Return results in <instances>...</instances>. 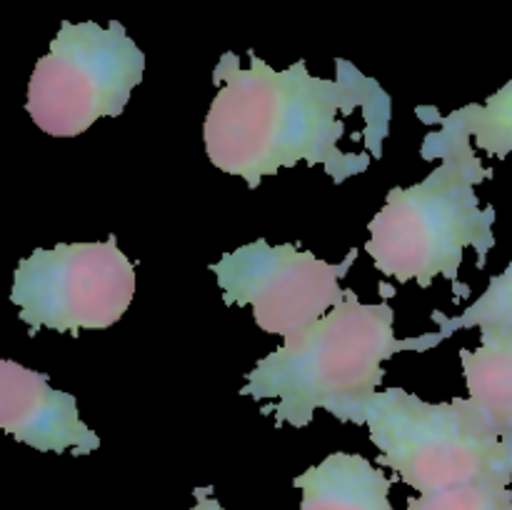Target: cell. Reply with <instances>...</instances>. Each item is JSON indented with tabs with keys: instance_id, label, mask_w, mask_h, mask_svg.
<instances>
[{
	"instance_id": "6da1fadb",
	"label": "cell",
	"mask_w": 512,
	"mask_h": 510,
	"mask_svg": "<svg viewBox=\"0 0 512 510\" xmlns=\"http://www.w3.org/2000/svg\"><path fill=\"white\" fill-rule=\"evenodd\" d=\"M248 68L235 53L220 55L213 68L218 85L203 125L210 163L228 175H240L258 188L265 175L298 163L323 165L333 183H345L368 170V153H345V120L355 110L390 130V95L378 80L353 63L335 58L338 78L310 75L305 60L273 70L255 50Z\"/></svg>"
},
{
	"instance_id": "7a4b0ae2",
	"label": "cell",
	"mask_w": 512,
	"mask_h": 510,
	"mask_svg": "<svg viewBox=\"0 0 512 510\" xmlns=\"http://www.w3.org/2000/svg\"><path fill=\"white\" fill-rule=\"evenodd\" d=\"M415 113L423 123L440 125L420 150L425 160L440 158V165L410 188H390L383 210L368 223L365 253L378 273L395 283L415 280L430 288L443 275L468 295V288L458 285L465 248H475L478 268H485L495 248V208L480 205L475 193L478 183L493 178V170L480 163L473 138L433 105H418Z\"/></svg>"
},
{
	"instance_id": "3957f363",
	"label": "cell",
	"mask_w": 512,
	"mask_h": 510,
	"mask_svg": "<svg viewBox=\"0 0 512 510\" xmlns=\"http://www.w3.org/2000/svg\"><path fill=\"white\" fill-rule=\"evenodd\" d=\"M438 343H443L440 333L400 340L388 300L360 303L358 293L348 288L343 303L318 323L260 358L240 395L265 400L263 413H275L278 425L305 428L318 410L353 423L360 405L378 393L385 360L403 350L425 353Z\"/></svg>"
},
{
	"instance_id": "277c9868",
	"label": "cell",
	"mask_w": 512,
	"mask_h": 510,
	"mask_svg": "<svg viewBox=\"0 0 512 510\" xmlns=\"http://www.w3.org/2000/svg\"><path fill=\"white\" fill-rule=\"evenodd\" d=\"M353 423L368 425L380 465L420 495L478 480H510L512 450L490 433L468 400L425 403L403 388L370 395Z\"/></svg>"
},
{
	"instance_id": "5b68a950",
	"label": "cell",
	"mask_w": 512,
	"mask_h": 510,
	"mask_svg": "<svg viewBox=\"0 0 512 510\" xmlns=\"http://www.w3.org/2000/svg\"><path fill=\"white\" fill-rule=\"evenodd\" d=\"M145 53L120 20L60 23L50 53L35 63L25 110L43 133L75 138L95 120L120 118L143 83Z\"/></svg>"
},
{
	"instance_id": "8992f818",
	"label": "cell",
	"mask_w": 512,
	"mask_h": 510,
	"mask_svg": "<svg viewBox=\"0 0 512 510\" xmlns=\"http://www.w3.org/2000/svg\"><path fill=\"white\" fill-rule=\"evenodd\" d=\"M135 295V268L118 238L103 243H60L38 248L15 265L10 300L30 328L58 330L78 338L80 330L118 323Z\"/></svg>"
},
{
	"instance_id": "52a82bcc",
	"label": "cell",
	"mask_w": 512,
	"mask_h": 510,
	"mask_svg": "<svg viewBox=\"0 0 512 510\" xmlns=\"http://www.w3.org/2000/svg\"><path fill=\"white\" fill-rule=\"evenodd\" d=\"M358 258L350 248L343 263H325L293 243L253 240L225 253L210 270L218 278L225 305H250L255 325L265 333L295 338L345 300L340 280Z\"/></svg>"
},
{
	"instance_id": "ba28073f",
	"label": "cell",
	"mask_w": 512,
	"mask_h": 510,
	"mask_svg": "<svg viewBox=\"0 0 512 510\" xmlns=\"http://www.w3.org/2000/svg\"><path fill=\"white\" fill-rule=\"evenodd\" d=\"M0 428L40 453L88 455L100 438L80 420L78 400L50 388L48 375L0 360Z\"/></svg>"
},
{
	"instance_id": "9c48e42d",
	"label": "cell",
	"mask_w": 512,
	"mask_h": 510,
	"mask_svg": "<svg viewBox=\"0 0 512 510\" xmlns=\"http://www.w3.org/2000/svg\"><path fill=\"white\" fill-rule=\"evenodd\" d=\"M468 405L512 450V330L480 328V345L460 350Z\"/></svg>"
},
{
	"instance_id": "30bf717a",
	"label": "cell",
	"mask_w": 512,
	"mask_h": 510,
	"mask_svg": "<svg viewBox=\"0 0 512 510\" xmlns=\"http://www.w3.org/2000/svg\"><path fill=\"white\" fill-rule=\"evenodd\" d=\"M293 485L303 493L300 510H395L388 498L393 480L355 453H330Z\"/></svg>"
},
{
	"instance_id": "8fae6325",
	"label": "cell",
	"mask_w": 512,
	"mask_h": 510,
	"mask_svg": "<svg viewBox=\"0 0 512 510\" xmlns=\"http://www.w3.org/2000/svg\"><path fill=\"white\" fill-rule=\"evenodd\" d=\"M445 118L473 138L478 153L500 160L508 158L512 153V80L490 95L483 105L470 103Z\"/></svg>"
},
{
	"instance_id": "7c38bea8",
	"label": "cell",
	"mask_w": 512,
	"mask_h": 510,
	"mask_svg": "<svg viewBox=\"0 0 512 510\" xmlns=\"http://www.w3.org/2000/svg\"><path fill=\"white\" fill-rule=\"evenodd\" d=\"M433 320L440 325L438 333L443 340H448L455 330L468 328L512 330V263L490 280L485 293L473 305H468L458 318L433 313Z\"/></svg>"
},
{
	"instance_id": "4fadbf2b",
	"label": "cell",
	"mask_w": 512,
	"mask_h": 510,
	"mask_svg": "<svg viewBox=\"0 0 512 510\" xmlns=\"http://www.w3.org/2000/svg\"><path fill=\"white\" fill-rule=\"evenodd\" d=\"M408 510H512L510 480H478L408 500Z\"/></svg>"
},
{
	"instance_id": "5bb4252c",
	"label": "cell",
	"mask_w": 512,
	"mask_h": 510,
	"mask_svg": "<svg viewBox=\"0 0 512 510\" xmlns=\"http://www.w3.org/2000/svg\"><path fill=\"white\" fill-rule=\"evenodd\" d=\"M195 505L190 510H225L220 500L213 498V488H195Z\"/></svg>"
}]
</instances>
